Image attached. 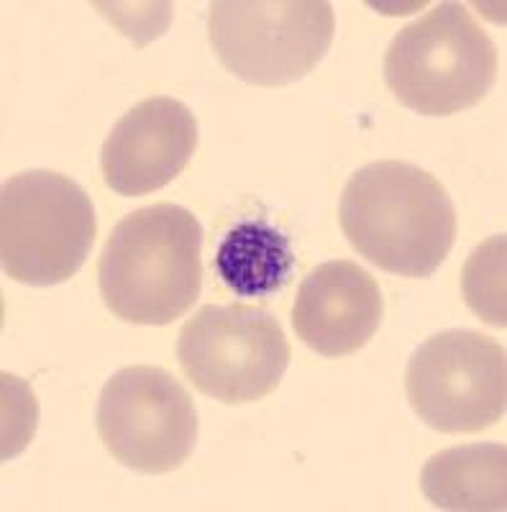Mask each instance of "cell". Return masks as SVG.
I'll return each instance as SVG.
<instances>
[{"mask_svg": "<svg viewBox=\"0 0 507 512\" xmlns=\"http://www.w3.org/2000/svg\"><path fill=\"white\" fill-rule=\"evenodd\" d=\"M280 320L257 305H203L177 336V361L195 390L223 405L259 402L290 367Z\"/></svg>", "mask_w": 507, "mask_h": 512, "instance_id": "8992f818", "label": "cell"}, {"mask_svg": "<svg viewBox=\"0 0 507 512\" xmlns=\"http://www.w3.org/2000/svg\"><path fill=\"white\" fill-rule=\"evenodd\" d=\"M292 267L290 239L264 221L236 223L216 251V274L239 297H272L287 285Z\"/></svg>", "mask_w": 507, "mask_h": 512, "instance_id": "7c38bea8", "label": "cell"}, {"mask_svg": "<svg viewBox=\"0 0 507 512\" xmlns=\"http://www.w3.org/2000/svg\"><path fill=\"white\" fill-rule=\"evenodd\" d=\"M195 149V113L182 100L157 95L118 118L100 149V169L113 192L141 198L182 175Z\"/></svg>", "mask_w": 507, "mask_h": 512, "instance_id": "9c48e42d", "label": "cell"}, {"mask_svg": "<svg viewBox=\"0 0 507 512\" xmlns=\"http://www.w3.org/2000/svg\"><path fill=\"white\" fill-rule=\"evenodd\" d=\"M505 233L482 241L464 264L461 290L464 300L487 326L505 328Z\"/></svg>", "mask_w": 507, "mask_h": 512, "instance_id": "4fadbf2b", "label": "cell"}, {"mask_svg": "<svg viewBox=\"0 0 507 512\" xmlns=\"http://www.w3.org/2000/svg\"><path fill=\"white\" fill-rule=\"evenodd\" d=\"M338 223L356 254L410 280L431 277L459 231L454 200L441 180L400 159L356 169L341 192Z\"/></svg>", "mask_w": 507, "mask_h": 512, "instance_id": "6da1fadb", "label": "cell"}, {"mask_svg": "<svg viewBox=\"0 0 507 512\" xmlns=\"http://www.w3.org/2000/svg\"><path fill=\"white\" fill-rule=\"evenodd\" d=\"M203 228L187 208L152 203L123 218L98 259L105 308L134 326H169L203 287Z\"/></svg>", "mask_w": 507, "mask_h": 512, "instance_id": "7a4b0ae2", "label": "cell"}, {"mask_svg": "<svg viewBox=\"0 0 507 512\" xmlns=\"http://www.w3.org/2000/svg\"><path fill=\"white\" fill-rule=\"evenodd\" d=\"M90 195L67 175L34 169L3 185L0 256L21 285L49 287L75 277L95 244Z\"/></svg>", "mask_w": 507, "mask_h": 512, "instance_id": "277c9868", "label": "cell"}, {"mask_svg": "<svg viewBox=\"0 0 507 512\" xmlns=\"http://www.w3.org/2000/svg\"><path fill=\"white\" fill-rule=\"evenodd\" d=\"M495 80V41L461 3H438L397 31L385 54L387 90L418 116L469 111L487 98Z\"/></svg>", "mask_w": 507, "mask_h": 512, "instance_id": "3957f363", "label": "cell"}, {"mask_svg": "<svg viewBox=\"0 0 507 512\" xmlns=\"http://www.w3.org/2000/svg\"><path fill=\"white\" fill-rule=\"evenodd\" d=\"M105 451L139 474L180 469L198 443L193 397L169 372L136 364L105 382L95 413Z\"/></svg>", "mask_w": 507, "mask_h": 512, "instance_id": "ba28073f", "label": "cell"}, {"mask_svg": "<svg viewBox=\"0 0 507 512\" xmlns=\"http://www.w3.org/2000/svg\"><path fill=\"white\" fill-rule=\"evenodd\" d=\"M405 395L428 428L474 436L507 408L505 346L477 331H443L418 346L405 367Z\"/></svg>", "mask_w": 507, "mask_h": 512, "instance_id": "52a82bcc", "label": "cell"}, {"mask_svg": "<svg viewBox=\"0 0 507 512\" xmlns=\"http://www.w3.org/2000/svg\"><path fill=\"white\" fill-rule=\"evenodd\" d=\"M385 318V297L377 280L349 259L318 264L303 277L292 305L298 338L326 359L362 351Z\"/></svg>", "mask_w": 507, "mask_h": 512, "instance_id": "30bf717a", "label": "cell"}, {"mask_svg": "<svg viewBox=\"0 0 507 512\" xmlns=\"http://www.w3.org/2000/svg\"><path fill=\"white\" fill-rule=\"evenodd\" d=\"M420 489L438 510H507L505 443L451 446L431 456L420 472Z\"/></svg>", "mask_w": 507, "mask_h": 512, "instance_id": "8fae6325", "label": "cell"}, {"mask_svg": "<svg viewBox=\"0 0 507 512\" xmlns=\"http://www.w3.org/2000/svg\"><path fill=\"white\" fill-rule=\"evenodd\" d=\"M336 36L326 0H216L210 47L231 75L257 88H285L323 62Z\"/></svg>", "mask_w": 507, "mask_h": 512, "instance_id": "5b68a950", "label": "cell"}]
</instances>
